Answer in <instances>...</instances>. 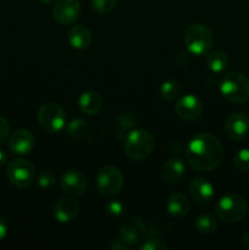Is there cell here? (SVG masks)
I'll return each mask as SVG.
<instances>
[{
    "mask_svg": "<svg viewBox=\"0 0 249 250\" xmlns=\"http://www.w3.org/2000/svg\"><path fill=\"white\" fill-rule=\"evenodd\" d=\"M186 159L194 170L207 172L216 168L224 159V149L219 139L203 132L193 137L186 148Z\"/></svg>",
    "mask_w": 249,
    "mask_h": 250,
    "instance_id": "6da1fadb",
    "label": "cell"
},
{
    "mask_svg": "<svg viewBox=\"0 0 249 250\" xmlns=\"http://www.w3.org/2000/svg\"><path fill=\"white\" fill-rule=\"evenodd\" d=\"M124 153L134 161L145 160L155 148V139L145 129H132L124 138Z\"/></svg>",
    "mask_w": 249,
    "mask_h": 250,
    "instance_id": "7a4b0ae2",
    "label": "cell"
},
{
    "mask_svg": "<svg viewBox=\"0 0 249 250\" xmlns=\"http://www.w3.org/2000/svg\"><path fill=\"white\" fill-rule=\"evenodd\" d=\"M220 92L231 104H244L249 100V80L243 73H227L220 82Z\"/></svg>",
    "mask_w": 249,
    "mask_h": 250,
    "instance_id": "3957f363",
    "label": "cell"
},
{
    "mask_svg": "<svg viewBox=\"0 0 249 250\" xmlns=\"http://www.w3.org/2000/svg\"><path fill=\"white\" fill-rule=\"evenodd\" d=\"M185 45L192 55H205L214 45L212 32L209 27L203 23L190 24L185 32Z\"/></svg>",
    "mask_w": 249,
    "mask_h": 250,
    "instance_id": "277c9868",
    "label": "cell"
},
{
    "mask_svg": "<svg viewBox=\"0 0 249 250\" xmlns=\"http://www.w3.org/2000/svg\"><path fill=\"white\" fill-rule=\"evenodd\" d=\"M247 212H248V203L246 198L237 193L224 195L216 205L217 217L226 224L241 221L246 217Z\"/></svg>",
    "mask_w": 249,
    "mask_h": 250,
    "instance_id": "5b68a950",
    "label": "cell"
},
{
    "mask_svg": "<svg viewBox=\"0 0 249 250\" xmlns=\"http://www.w3.org/2000/svg\"><path fill=\"white\" fill-rule=\"evenodd\" d=\"M38 122L44 131L56 133L65 126L66 114L58 103H44L38 110Z\"/></svg>",
    "mask_w": 249,
    "mask_h": 250,
    "instance_id": "8992f818",
    "label": "cell"
},
{
    "mask_svg": "<svg viewBox=\"0 0 249 250\" xmlns=\"http://www.w3.org/2000/svg\"><path fill=\"white\" fill-rule=\"evenodd\" d=\"M97 186L100 194L104 197H114L121 192L124 187V176L115 166H104L97 175Z\"/></svg>",
    "mask_w": 249,
    "mask_h": 250,
    "instance_id": "52a82bcc",
    "label": "cell"
},
{
    "mask_svg": "<svg viewBox=\"0 0 249 250\" xmlns=\"http://www.w3.org/2000/svg\"><path fill=\"white\" fill-rule=\"evenodd\" d=\"M6 176L15 187L27 188L36 178V168L31 161L17 159L7 165Z\"/></svg>",
    "mask_w": 249,
    "mask_h": 250,
    "instance_id": "ba28073f",
    "label": "cell"
},
{
    "mask_svg": "<svg viewBox=\"0 0 249 250\" xmlns=\"http://www.w3.org/2000/svg\"><path fill=\"white\" fill-rule=\"evenodd\" d=\"M146 236V226L139 217H127L120 227V238L128 247L136 246L144 241Z\"/></svg>",
    "mask_w": 249,
    "mask_h": 250,
    "instance_id": "9c48e42d",
    "label": "cell"
},
{
    "mask_svg": "<svg viewBox=\"0 0 249 250\" xmlns=\"http://www.w3.org/2000/svg\"><path fill=\"white\" fill-rule=\"evenodd\" d=\"M81 15V5L78 0H58L53 7V16L58 23L68 26L76 22Z\"/></svg>",
    "mask_w": 249,
    "mask_h": 250,
    "instance_id": "30bf717a",
    "label": "cell"
},
{
    "mask_svg": "<svg viewBox=\"0 0 249 250\" xmlns=\"http://www.w3.org/2000/svg\"><path fill=\"white\" fill-rule=\"evenodd\" d=\"M175 111L181 120L194 121L202 115L203 103L198 97L193 94H186L177 100Z\"/></svg>",
    "mask_w": 249,
    "mask_h": 250,
    "instance_id": "8fae6325",
    "label": "cell"
},
{
    "mask_svg": "<svg viewBox=\"0 0 249 250\" xmlns=\"http://www.w3.org/2000/svg\"><path fill=\"white\" fill-rule=\"evenodd\" d=\"M225 129L232 141H242L249 133V117L243 112H233L226 119Z\"/></svg>",
    "mask_w": 249,
    "mask_h": 250,
    "instance_id": "7c38bea8",
    "label": "cell"
},
{
    "mask_svg": "<svg viewBox=\"0 0 249 250\" xmlns=\"http://www.w3.org/2000/svg\"><path fill=\"white\" fill-rule=\"evenodd\" d=\"M60 187L66 194L71 197H78L87 190L88 180L80 171H67L61 177Z\"/></svg>",
    "mask_w": 249,
    "mask_h": 250,
    "instance_id": "4fadbf2b",
    "label": "cell"
},
{
    "mask_svg": "<svg viewBox=\"0 0 249 250\" xmlns=\"http://www.w3.org/2000/svg\"><path fill=\"white\" fill-rule=\"evenodd\" d=\"M34 146V136L28 129H17L10 136L9 148L17 155H26L31 153Z\"/></svg>",
    "mask_w": 249,
    "mask_h": 250,
    "instance_id": "5bb4252c",
    "label": "cell"
},
{
    "mask_svg": "<svg viewBox=\"0 0 249 250\" xmlns=\"http://www.w3.org/2000/svg\"><path fill=\"white\" fill-rule=\"evenodd\" d=\"M80 203L75 198H62L54 207V217L60 224H68L77 217Z\"/></svg>",
    "mask_w": 249,
    "mask_h": 250,
    "instance_id": "9a60e30c",
    "label": "cell"
},
{
    "mask_svg": "<svg viewBox=\"0 0 249 250\" xmlns=\"http://www.w3.org/2000/svg\"><path fill=\"white\" fill-rule=\"evenodd\" d=\"M188 189H189V194L192 199L194 202L199 203V204L209 203L214 198L215 194L214 186L210 183V181L203 177H197L190 181Z\"/></svg>",
    "mask_w": 249,
    "mask_h": 250,
    "instance_id": "2e32d148",
    "label": "cell"
},
{
    "mask_svg": "<svg viewBox=\"0 0 249 250\" xmlns=\"http://www.w3.org/2000/svg\"><path fill=\"white\" fill-rule=\"evenodd\" d=\"M186 172V166L183 161L178 158H171L164 163L161 168V177L168 185H175L180 182Z\"/></svg>",
    "mask_w": 249,
    "mask_h": 250,
    "instance_id": "e0dca14e",
    "label": "cell"
},
{
    "mask_svg": "<svg viewBox=\"0 0 249 250\" xmlns=\"http://www.w3.org/2000/svg\"><path fill=\"white\" fill-rule=\"evenodd\" d=\"M68 43L72 48L77 49V50H84V49L89 48L92 44L93 36L89 28L83 24H76V26L71 27V29L67 33Z\"/></svg>",
    "mask_w": 249,
    "mask_h": 250,
    "instance_id": "ac0fdd59",
    "label": "cell"
},
{
    "mask_svg": "<svg viewBox=\"0 0 249 250\" xmlns=\"http://www.w3.org/2000/svg\"><path fill=\"white\" fill-rule=\"evenodd\" d=\"M166 208H167V211L171 216L176 217V219H181V217L186 216L188 214L190 209V204L189 200L185 194L173 193L167 199Z\"/></svg>",
    "mask_w": 249,
    "mask_h": 250,
    "instance_id": "d6986e66",
    "label": "cell"
},
{
    "mask_svg": "<svg viewBox=\"0 0 249 250\" xmlns=\"http://www.w3.org/2000/svg\"><path fill=\"white\" fill-rule=\"evenodd\" d=\"M78 105H80L81 111L87 115H97L103 106V99L99 93L84 92L78 99Z\"/></svg>",
    "mask_w": 249,
    "mask_h": 250,
    "instance_id": "ffe728a7",
    "label": "cell"
},
{
    "mask_svg": "<svg viewBox=\"0 0 249 250\" xmlns=\"http://www.w3.org/2000/svg\"><path fill=\"white\" fill-rule=\"evenodd\" d=\"M207 65L211 72L220 73L226 70L227 66H228V58H227V55L224 51L215 50L210 53L209 56H208Z\"/></svg>",
    "mask_w": 249,
    "mask_h": 250,
    "instance_id": "44dd1931",
    "label": "cell"
},
{
    "mask_svg": "<svg viewBox=\"0 0 249 250\" xmlns=\"http://www.w3.org/2000/svg\"><path fill=\"white\" fill-rule=\"evenodd\" d=\"M194 227L198 233L200 234H210L216 231L217 220L212 215L202 214L195 219Z\"/></svg>",
    "mask_w": 249,
    "mask_h": 250,
    "instance_id": "7402d4cb",
    "label": "cell"
},
{
    "mask_svg": "<svg viewBox=\"0 0 249 250\" xmlns=\"http://www.w3.org/2000/svg\"><path fill=\"white\" fill-rule=\"evenodd\" d=\"M89 132V126H88L87 121L83 119H76L72 120L70 124L66 127V133L70 137L76 139H82Z\"/></svg>",
    "mask_w": 249,
    "mask_h": 250,
    "instance_id": "603a6c76",
    "label": "cell"
},
{
    "mask_svg": "<svg viewBox=\"0 0 249 250\" xmlns=\"http://www.w3.org/2000/svg\"><path fill=\"white\" fill-rule=\"evenodd\" d=\"M181 92V85L177 81L168 80L161 84L160 87V94L166 102H172L176 98L180 95Z\"/></svg>",
    "mask_w": 249,
    "mask_h": 250,
    "instance_id": "cb8c5ba5",
    "label": "cell"
},
{
    "mask_svg": "<svg viewBox=\"0 0 249 250\" xmlns=\"http://www.w3.org/2000/svg\"><path fill=\"white\" fill-rule=\"evenodd\" d=\"M233 164L242 172H249V148L238 150V153L234 155Z\"/></svg>",
    "mask_w": 249,
    "mask_h": 250,
    "instance_id": "d4e9b609",
    "label": "cell"
},
{
    "mask_svg": "<svg viewBox=\"0 0 249 250\" xmlns=\"http://www.w3.org/2000/svg\"><path fill=\"white\" fill-rule=\"evenodd\" d=\"M117 0H90L93 9L99 14H110L116 6Z\"/></svg>",
    "mask_w": 249,
    "mask_h": 250,
    "instance_id": "484cf974",
    "label": "cell"
},
{
    "mask_svg": "<svg viewBox=\"0 0 249 250\" xmlns=\"http://www.w3.org/2000/svg\"><path fill=\"white\" fill-rule=\"evenodd\" d=\"M37 182L41 188H49L56 183V176L53 171H42L37 177Z\"/></svg>",
    "mask_w": 249,
    "mask_h": 250,
    "instance_id": "4316f807",
    "label": "cell"
},
{
    "mask_svg": "<svg viewBox=\"0 0 249 250\" xmlns=\"http://www.w3.org/2000/svg\"><path fill=\"white\" fill-rule=\"evenodd\" d=\"M105 210H106L109 216L119 219V217H121L122 215H124V207L122 203L117 202V200H110V202H107L106 205H105Z\"/></svg>",
    "mask_w": 249,
    "mask_h": 250,
    "instance_id": "83f0119b",
    "label": "cell"
},
{
    "mask_svg": "<svg viewBox=\"0 0 249 250\" xmlns=\"http://www.w3.org/2000/svg\"><path fill=\"white\" fill-rule=\"evenodd\" d=\"M168 246L158 238H150L141 246V250H167Z\"/></svg>",
    "mask_w": 249,
    "mask_h": 250,
    "instance_id": "f1b7e54d",
    "label": "cell"
},
{
    "mask_svg": "<svg viewBox=\"0 0 249 250\" xmlns=\"http://www.w3.org/2000/svg\"><path fill=\"white\" fill-rule=\"evenodd\" d=\"M10 131H11L10 122L5 117L0 116V143L6 141L7 137L10 136Z\"/></svg>",
    "mask_w": 249,
    "mask_h": 250,
    "instance_id": "f546056e",
    "label": "cell"
},
{
    "mask_svg": "<svg viewBox=\"0 0 249 250\" xmlns=\"http://www.w3.org/2000/svg\"><path fill=\"white\" fill-rule=\"evenodd\" d=\"M7 229H9V226H7V221L6 219L0 216V242L6 237L7 234Z\"/></svg>",
    "mask_w": 249,
    "mask_h": 250,
    "instance_id": "4dcf8cb0",
    "label": "cell"
},
{
    "mask_svg": "<svg viewBox=\"0 0 249 250\" xmlns=\"http://www.w3.org/2000/svg\"><path fill=\"white\" fill-rule=\"evenodd\" d=\"M110 248L111 249H120V250H127L128 249V246H127V244H124V242L121 241V239H120V241H115L114 243L112 244H110Z\"/></svg>",
    "mask_w": 249,
    "mask_h": 250,
    "instance_id": "1f68e13d",
    "label": "cell"
},
{
    "mask_svg": "<svg viewBox=\"0 0 249 250\" xmlns=\"http://www.w3.org/2000/svg\"><path fill=\"white\" fill-rule=\"evenodd\" d=\"M242 244H243L246 248L249 249V232H246V233L242 236Z\"/></svg>",
    "mask_w": 249,
    "mask_h": 250,
    "instance_id": "d6a6232c",
    "label": "cell"
},
{
    "mask_svg": "<svg viewBox=\"0 0 249 250\" xmlns=\"http://www.w3.org/2000/svg\"><path fill=\"white\" fill-rule=\"evenodd\" d=\"M6 160H7L6 154H5L4 150H1V149H0V166L4 165V164L6 163Z\"/></svg>",
    "mask_w": 249,
    "mask_h": 250,
    "instance_id": "836d02e7",
    "label": "cell"
},
{
    "mask_svg": "<svg viewBox=\"0 0 249 250\" xmlns=\"http://www.w3.org/2000/svg\"><path fill=\"white\" fill-rule=\"evenodd\" d=\"M41 2H43V4H50V2H53L54 0H39Z\"/></svg>",
    "mask_w": 249,
    "mask_h": 250,
    "instance_id": "e575fe53",
    "label": "cell"
}]
</instances>
